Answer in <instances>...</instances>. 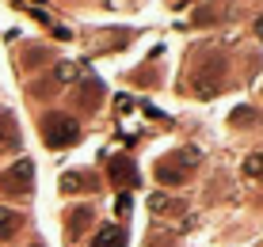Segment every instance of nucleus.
<instances>
[{
    "mask_svg": "<svg viewBox=\"0 0 263 247\" xmlns=\"http://www.w3.org/2000/svg\"><path fill=\"white\" fill-rule=\"evenodd\" d=\"M115 209H119V213H130V194H119V205Z\"/></svg>",
    "mask_w": 263,
    "mask_h": 247,
    "instance_id": "13",
    "label": "nucleus"
},
{
    "mask_svg": "<svg viewBox=\"0 0 263 247\" xmlns=\"http://www.w3.org/2000/svg\"><path fill=\"white\" fill-rule=\"evenodd\" d=\"M92 247H126V232H122L119 224H103L92 236Z\"/></svg>",
    "mask_w": 263,
    "mask_h": 247,
    "instance_id": "5",
    "label": "nucleus"
},
{
    "mask_svg": "<svg viewBox=\"0 0 263 247\" xmlns=\"http://www.w3.org/2000/svg\"><path fill=\"white\" fill-rule=\"evenodd\" d=\"M111 175H115V182H126V187L138 182V171H134L130 160H111Z\"/></svg>",
    "mask_w": 263,
    "mask_h": 247,
    "instance_id": "8",
    "label": "nucleus"
},
{
    "mask_svg": "<svg viewBox=\"0 0 263 247\" xmlns=\"http://www.w3.org/2000/svg\"><path fill=\"white\" fill-rule=\"evenodd\" d=\"M58 80H77V65H58Z\"/></svg>",
    "mask_w": 263,
    "mask_h": 247,
    "instance_id": "12",
    "label": "nucleus"
},
{
    "mask_svg": "<svg viewBox=\"0 0 263 247\" xmlns=\"http://www.w3.org/2000/svg\"><path fill=\"white\" fill-rule=\"evenodd\" d=\"M88 224H92V209H88V205H77V209L69 213V236H72V240H77V236H84Z\"/></svg>",
    "mask_w": 263,
    "mask_h": 247,
    "instance_id": "7",
    "label": "nucleus"
},
{
    "mask_svg": "<svg viewBox=\"0 0 263 247\" xmlns=\"http://www.w3.org/2000/svg\"><path fill=\"white\" fill-rule=\"evenodd\" d=\"M0 190L12 198H23L34 190V160H15L12 168H4V175H0Z\"/></svg>",
    "mask_w": 263,
    "mask_h": 247,
    "instance_id": "3",
    "label": "nucleus"
},
{
    "mask_svg": "<svg viewBox=\"0 0 263 247\" xmlns=\"http://www.w3.org/2000/svg\"><path fill=\"white\" fill-rule=\"evenodd\" d=\"M20 228H23V217L15 213V209H4V205H0V240H12Z\"/></svg>",
    "mask_w": 263,
    "mask_h": 247,
    "instance_id": "6",
    "label": "nucleus"
},
{
    "mask_svg": "<svg viewBox=\"0 0 263 247\" xmlns=\"http://www.w3.org/2000/svg\"><path fill=\"white\" fill-rule=\"evenodd\" d=\"M149 205H153V213H176L183 202H176V198H168V194H153Z\"/></svg>",
    "mask_w": 263,
    "mask_h": 247,
    "instance_id": "11",
    "label": "nucleus"
},
{
    "mask_svg": "<svg viewBox=\"0 0 263 247\" xmlns=\"http://www.w3.org/2000/svg\"><path fill=\"white\" fill-rule=\"evenodd\" d=\"M99 182L88 175V171H69V175H61V190L65 194H84V190H96Z\"/></svg>",
    "mask_w": 263,
    "mask_h": 247,
    "instance_id": "4",
    "label": "nucleus"
},
{
    "mask_svg": "<svg viewBox=\"0 0 263 247\" xmlns=\"http://www.w3.org/2000/svg\"><path fill=\"white\" fill-rule=\"evenodd\" d=\"M240 171H244L248 179H263V152H252V156H244Z\"/></svg>",
    "mask_w": 263,
    "mask_h": 247,
    "instance_id": "9",
    "label": "nucleus"
},
{
    "mask_svg": "<svg viewBox=\"0 0 263 247\" xmlns=\"http://www.w3.org/2000/svg\"><path fill=\"white\" fill-rule=\"evenodd\" d=\"M99 99H103V84H99V80H84L80 103H84V107H92V103H99Z\"/></svg>",
    "mask_w": 263,
    "mask_h": 247,
    "instance_id": "10",
    "label": "nucleus"
},
{
    "mask_svg": "<svg viewBox=\"0 0 263 247\" xmlns=\"http://www.w3.org/2000/svg\"><path fill=\"white\" fill-rule=\"evenodd\" d=\"M42 137H46L50 149H69V145L80 141V126H77V118H72V114L53 111V114L42 118Z\"/></svg>",
    "mask_w": 263,
    "mask_h": 247,
    "instance_id": "2",
    "label": "nucleus"
},
{
    "mask_svg": "<svg viewBox=\"0 0 263 247\" xmlns=\"http://www.w3.org/2000/svg\"><path fill=\"white\" fill-rule=\"evenodd\" d=\"M195 163H198V152L195 149L168 152L164 160H157V182H164V187H179V182H187V171H191Z\"/></svg>",
    "mask_w": 263,
    "mask_h": 247,
    "instance_id": "1",
    "label": "nucleus"
},
{
    "mask_svg": "<svg viewBox=\"0 0 263 247\" xmlns=\"http://www.w3.org/2000/svg\"><path fill=\"white\" fill-rule=\"evenodd\" d=\"M256 34H263V19H259V23H256Z\"/></svg>",
    "mask_w": 263,
    "mask_h": 247,
    "instance_id": "14",
    "label": "nucleus"
},
{
    "mask_svg": "<svg viewBox=\"0 0 263 247\" xmlns=\"http://www.w3.org/2000/svg\"><path fill=\"white\" fill-rule=\"evenodd\" d=\"M31 247H42V243H31Z\"/></svg>",
    "mask_w": 263,
    "mask_h": 247,
    "instance_id": "15",
    "label": "nucleus"
}]
</instances>
